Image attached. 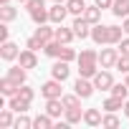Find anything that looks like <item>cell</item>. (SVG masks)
Returning <instances> with one entry per match:
<instances>
[{
    "mask_svg": "<svg viewBox=\"0 0 129 129\" xmlns=\"http://www.w3.org/2000/svg\"><path fill=\"white\" fill-rule=\"evenodd\" d=\"M61 84H63V81H58V79H51V81H46V84L41 86V96H43V99H61V96H63V89H61Z\"/></svg>",
    "mask_w": 129,
    "mask_h": 129,
    "instance_id": "6da1fadb",
    "label": "cell"
},
{
    "mask_svg": "<svg viewBox=\"0 0 129 129\" xmlns=\"http://www.w3.org/2000/svg\"><path fill=\"white\" fill-rule=\"evenodd\" d=\"M119 48H101L99 53V66L101 69H114L116 66V61H119Z\"/></svg>",
    "mask_w": 129,
    "mask_h": 129,
    "instance_id": "7a4b0ae2",
    "label": "cell"
},
{
    "mask_svg": "<svg viewBox=\"0 0 129 129\" xmlns=\"http://www.w3.org/2000/svg\"><path fill=\"white\" fill-rule=\"evenodd\" d=\"M71 28H74V33H76V38H91V23L84 18V15H76L74 18V23H71Z\"/></svg>",
    "mask_w": 129,
    "mask_h": 129,
    "instance_id": "3957f363",
    "label": "cell"
},
{
    "mask_svg": "<svg viewBox=\"0 0 129 129\" xmlns=\"http://www.w3.org/2000/svg\"><path fill=\"white\" fill-rule=\"evenodd\" d=\"M94 86H96L99 91H111V86H114V76H111V71H109V69H101V71L94 76Z\"/></svg>",
    "mask_w": 129,
    "mask_h": 129,
    "instance_id": "277c9868",
    "label": "cell"
},
{
    "mask_svg": "<svg viewBox=\"0 0 129 129\" xmlns=\"http://www.w3.org/2000/svg\"><path fill=\"white\" fill-rule=\"evenodd\" d=\"M74 91H76L81 99H89V96L96 91L94 79H84V76H79V79H76V84H74Z\"/></svg>",
    "mask_w": 129,
    "mask_h": 129,
    "instance_id": "5b68a950",
    "label": "cell"
},
{
    "mask_svg": "<svg viewBox=\"0 0 129 129\" xmlns=\"http://www.w3.org/2000/svg\"><path fill=\"white\" fill-rule=\"evenodd\" d=\"M91 41L96 46H109V25H101V23L91 25Z\"/></svg>",
    "mask_w": 129,
    "mask_h": 129,
    "instance_id": "8992f818",
    "label": "cell"
},
{
    "mask_svg": "<svg viewBox=\"0 0 129 129\" xmlns=\"http://www.w3.org/2000/svg\"><path fill=\"white\" fill-rule=\"evenodd\" d=\"M48 15H51V23L61 25L63 20H66V15H69V8H66V3H53V8H48Z\"/></svg>",
    "mask_w": 129,
    "mask_h": 129,
    "instance_id": "52a82bcc",
    "label": "cell"
},
{
    "mask_svg": "<svg viewBox=\"0 0 129 129\" xmlns=\"http://www.w3.org/2000/svg\"><path fill=\"white\" fill-rule=\"evenodd\" d=\"M69 74H71V69H69V61H61V58H56V63L51 66V76H53V79H58V81H66V79H69Z\"/></svg>",
    "mask_w": 129,
    "mask_h": 129,
    "instance_id": "ba28073f",
    "label": "cell"
},
{
    "mask_svg": "<svg viewBox=\"0 0 129 129\" xmlns=\"http://www.w3.org/2000/svg\"><path fill=\"white\" fill-rule=\"evenodd\" d=\"M18 56H20L18 46L13 41H3V46H0V58H3V61H15Z\"/></svg>",
    "mask_w": 129,
    "mask_h": 129,
    "instance_id": "9c48e42d",
    "label": "cell"
},
{
    "mask_svg": "<svg viewBox=\"0 0 129 129\" xmlns=\"http://www.w3.org/2000/svg\"><path fill=\"white\" fill-rule=\"evenodd\" d=\"M18 63H20L23 69H36V66H38V56H36V51H30V48L20 51V56H18Z\"/></svg>",
    "mask_w": 129,
    "mask_h": 129,
    "instance_id": "30bf717a",
    "label": "cell"
},
{
    "mask_svg": "<svg viewBox=\"0 0 129 129\" xmlns=\"http://www.w3.org/2000/svg\"><path fill=\"white\" fill-rule=\"evenodd\" d=\"M63 111H66V106H63V99H46V114H51L53 119H58Z\"/></svg>",
    "mask_w": 129,
    "mask_h": 129,
    "instance_id": "8fae6325",
    "label": "cell"
},
{
    "mask_svg": "<svg viewBox=\"0 0 129 129\" xmlns=\"http://www.w3.org/2000/svg\"><path fill=\"white\" fill-rule=\"evenodd\" d=\"M76 38V33H74V28H63V23L56 28V41L58 43H63V46H71V41Z\"/></svg>",
    "mask_w": 129,
    "mask_h": 129,
    "instance_id": "7c38bea8",
    "label": "cell"
},
{
    "mask_svg": "<svg viewBox=\"0 0 129 129\" xmlns=\"http://www.w3.org/2000/svg\"><path fill=\"white\" fill-rule=\"evenodd\" d=\"M25 71H28V69H23L20 63H18V66H13V69H8V74H5V76H8V79H13V81H15L18 86H23V84H25V76H28Z\"/></svg>",
    "mask_w": 129,
    "mask_h": 129,
    "instance_id": "4fadbf2b",
    "label": "cell"
},
{
    "mask_svg": "<svg viewBox=\"0 0 129 129\" xmlns=\"http://www.w3.org/2000/svg\"><path fill=\"white\" fill-rule=\"evenodd\" d=\"M8 106H10L13 111H18V114H25V111L30 109V101H25L23 96H18V94H15V96H10V101H8Z\"/></svg>",
    "mask_w": 129,
    "mask_h": 129,
    "instance_id": "5bb4252c",
    "label": "cell"
},
{
    "mask_svg": "<svg viewBox=\"0 0 129 129\" xmlns=\"http://www.w3.org/2000/svg\"><path fill=\"white\" fill-rule=\"evenodd\" d=\"M101 119H104V114L99 109H86L84 111V124H89V126H101Z\"/></svg>",
    "mask_w": 129,
    "mask_h": 129,
    "instance_id": "9a60e30c",
    "label": "cell"
},
{
    "mask_svg": "<svg viewBox=\"0 0 129 129\" xmlns=\"http://www.w3.org/2000/svg\"><path fill=\"white\" fill-rule=\"evenodd\" d=\"M18 89H20V86H18L13 79H8V76H5V79H0V94H3V96H15Z\"/></svg>",
    "mask_w": 129,
    "mask_h": 129,
    "instance_id": "2e32d148",
    "label": "cell"
},
{
    "mask_svg": "<svg viewBox=\"0 0 129 129\" xmlns=\"http://www.w3.org/2000/svg\"><path fill=\"white\" fill-rule=\"evenodd\" d=\"M84 18L91 23V25H96V23H101V8L94 3V5H86V10H84Z\"/></svg>",
    "mask_w": 129,
    "mask_h": 129,
    "instance_id": "e0dca14e",
    "label": "cell"
},
{
    "mask_svg": "<svg viewBox=\"0 0 129 129\" xmlns=\"http://www.w3.org/2000/svg\"><path fill=\"white\" fill-rule=\"evenodd\" d=\"M30 20H33L36 25H43V23H48V20H51V15H48V8L43 5V8H36V10H30Z\"/></svg>",
    "mask_w": 129,
    "mask_h": 129,
    "instance_id": "ac0fdd59",
    "label": "cell"
},
{
    "mask_svg": "<svg viewBox=\"0 0 129 129\" xmlns=\"http://www.w3.org/2000/svg\"><path fill=\"white\" fill-rule=\"evenodd\" d=\"M56 124H53V116L51 114H38L36 119H33V129H53Z\"/></svg>",
    "mask_w": 129,
    "mask_h": 129,
    "instance_id": "d6986e66",
    "label": "cell"
},
{
    "mask_svg": "<svg viewBox=\"0 0 129 129\" xmlns=\"http://www.w3.org/2000/svg\"><path fill=\"white\" fill-rule=\"evenodd\" d=\"M124 101H126V99H119V96H114V94H111V96L101 104V109H104V111H119V109L124 106Z\"/></svg>",
    "mask_w": 129,
    "mask_h": 129,
    "instance_id": "ffe728a7",
    "label": "cell"
},
{
    "mask_svg": "<svg viewBox=\"0 0 129 129\" xmlns=\"http://www.w3.org/2000/svg\"><path fill=\"white\" fill-rule=\"evenodd\" d=\"M96 74H99V63H79V76L94 79Z\"/></svg>",
    "mask_w": 129,
    "mask_h": 129,
    "instance_id": "44dd1931",
    "label": "cell"
},
{
    "mask_svg": "<svg viewBox=\"0 0 129 129\" xmlns=\"http://www.w3.org/2000/svg\"><path fill=\"white\" fill-rule=\"evenodd\" d=\"M18 18V10L8 3V5H0V20H3V23H13Z\"/></svg>",
    "mask_w": 129,
    "mask_h": 129,
    "instance_id": "7402d4cb",
    "label": "cell"
},
{
    "mask_svg": "<svg viewBox=\"0 0 129 129\" xmlns=\"http://www.w3.org/2000/svg\"><path fill=\"white\" fill-rule=\"evenodd\" d=\"M111 13H114L116 18H126V15H129V0H114Z\"/></svg>",
    "mask_w": 129,
    "mask_h": 129,
    "instance_id": "603a6c76",
    "label": "cell"
},
{
    "mask_svg": "<svg viewBox=\"0 0 129 129\" xmlns=\"http://www.w3.org/2000/svg\"><path fill=\"white\" fill-rule=\"evenodd\" d=\"M36 36H38L43 43H48V41H53V38H56V28H48V25L43 23V25H38V28H36Z\"/></svg>",
    "mask_w": 129,
    "mask_h": 129,
    "instance_id": "cb8c5ba5",
    "label": "cell"
},
{
    "mask_svg": "<svg viewBox=\"0 0 129 129\" xmlns=\"http://www.w3.org/2000/svg\"><path fill=\"white\" fill-rule=\"evenodd\" d=\"M63 116H66L69 124H79V121H84V111H81V106H76V109H66V111H63Z\"/></svg>",
    "mask_w": 129,
    "mask_h": 129,
    "instance_id": "d4e9b609",
    "label": "cell"
},
{
    "mask_svg": "<svg viewBox=\"0 0 129 129\" xmlns=\"http://www.w3.org/2000/svg\"><path fill=\"white\" fill-rule=\"evenodd\" d=\"M66 8H69V13L76 18V15H84V10H86V3H84V0H69V3H66Z\"/></svg>",
    "mask_w": 129,
    "mask_h": 129,
    "instance_id": "484cf974",
    "label": "cell"
},
{
    "mask_svg": "<svg viewBox=\"0 0 129 129\" xmlns=\"http://www.w3.org/2000/svg\"><path fill=\"white\" fill-rule=\"evenodd\" d=\"M79 63H99V53L96 51H91V48H86V51H81L79 53V58H76Z\"/></svg>",
    "mask_w": 129,
    "mask_h": 129,
    "instance_id": "4316f807",
    "label": "cell"
},
{
    "mask_svg": "<svg viewBox=\"0 0 129 129\" xmlns=\"http://www.w3.org/2000/svg\"><path fill=\"white\" fill-rule=\"evenodd\" d=\"M13 124H15V119H13V109L8 106V109L0 111V126H3V129H10Z\"/></svg>",
    "mask_w": 129,
    "mask_h": 129,
    "instance_id": "83f0119b",
    "label": "cell"
},
{
    "mask_svg": "<svg viewBox=\"0 0 129 129\" xmlns=\"http://www.w3.org/2000/svg\"><path fill=\"white\" fill-rule=\"evenodd\" d=\"M121 33H124V28L109 25V46H119V43H121Z\"/></svg>",
    "mask_w": 129,
    "mask_h": 129,
    "instance_id": "f1b7e54d",
    "label": "cell"
},
{
    "mask_svg": "<svg viewBox=\"0 0 129 129\" xmlns=\"http://www.w3.org/2000/svg\"><path fill=\"white\" fill-rule=\"evenodd\" d=\"M61 46H63V43H58V41L53 38V41H48V43H46L43 53H46V56H51V58H58V53H61Z\"/></svg>",
    "mask_w": 129,
    "mask_h": 129,
    "instance_id": "f546056e",
    "label": "cell"
},
{
    "mask_svg": "<svg viewBox=\"0 0 129 129\" xmlns=\"http://www.w3.org/2000/svg\"><path fill=\"white\" fill-rule=\"evenodd\" d=\"M61 99H63V106H66V109H76V106H81V96H79V94H63Z\"/></svg>",
    "mask_w": 129,
    "mask_h": 129,
    "instance_id": "4dcf8cb0",
    "label": "cell"
},
{
    "mask_svg": "<svg viewBox=\"0 0 129 129\" xmlns=\"http://www.w3.org/2000/svg\"><path fill=\"white\" fill-rule=\"evenodd\" d=\"M58 58H61V61H69V63H71V61H76V58H79V53H76L71 46H61V53H58Z\"/></svg>",
    "mask_w": 129,
    "mask_h": 129,
    "instance_id": "1f68e13d",
    "label": "cell"
},
{
    "mask_svg": "<svg viewBox=\"0 0 129 129\" xmlns=\"http://www.w3.org/2000/svg\"><path fill=\"white\" fill-rule=\"evenodd\" d=\"M101 126H106V129L119 126V116H116L114 111H106V114H104V119H101Z\"/></svg>",
    "mask_w": 129,
    "mask_h": 129,
    "instance_id": "d6a6232c",
    "label": "cell"
},
{
    "mask_svg": "<svg viewBox=\"0 0 129 129\" xmlns=\"http://www.w3.org/2000/svg\"><path fill=\"white\" fill-rule=\"evenodd\" d=\"M111 94L119 96V99H129V86L126 84H114L111 86Z\"/></svg>",
    "mask_w": 129,
    "mask_h": 129,
    "instance_id": "836d02e7",
    "label": "cell"
},
{
    "mask_svg": "<svg viewBox=\"0 0 129 129\" xmlns=\"http://www.w3.org/2000/svg\"><path fill=\"white\" fill-rule=\"evenodd\" d=\"M25 48H30V51H41V48H46V43H43L38 36H30V38L25 41Z\"/></svg>",
    "mask_w": 129,
    "mask_h": 129,
    "instance_id": "e575fe53",
    "label": "cell"
},
{
    "mask_svg": "<svg viewBox=\"0 0 129 129\" xmlns=\"http://www.w3.org/2000/svg\"><path fill=\"white\" fill-rule=\"evenodd\" d=\"M15 129H33V119H28L25 114H20L18 119H15V124H13Z\"/></svg>",
    "mask_w": 129,
    "mask_h": 129,
    "instance_id": "d590c367",
    "label": "cell"
},
{
    "mask_svg": "<svg viewBox=\"0 0 129 129\" xmlns=\"http://www.w3.org/2000/svg\"><path fill=\"white\" fill-rule=\"evenodd\" d=\"M114 69H119L121 74H129V56H126V53L119 56V61H116V66H114Z\"/></svg>",
    "mask_w": 129,
    "mask_h": 129,
    "instance_id": "8d00e7d4",
    "label": "cell"
},
{
    "mask_svg": "<svg viewBox=\"0 0 129 129\" xmlns=\"http://www.w3.org/2000/svg\"><path fill=\"white\" fill-rule=\"evenodd\" d=\"M18 96H23L25 101H33V96H36V91H33L30 86H25V84H23V86L18 89Z\"/></svg>",
    "mask_w": 129,
    "mask_h": 129,
    "instance_id": "74e56055",
    "label": "cell"
},
{
    "mask_svg": "<svg viewBox=\"0 0 129 129\" xmlns=\"http://www.w3.org/2000/svg\"><path fill=\"white\" fill-rule=\"evenodd\" d=\"M46 3H43V0H28V3H25V8H28V13L30 10H36V8H43Z\"/></svg>",
    "mask_w": 129,
    "mask_h": 129,
    "instance_id": "f35d334b",
    "label": "cell"
},
{
    "mask_svg": "<svg viewBox=\"0 0 129 129\" xmlns=\"http://www.w3.org/2000/svg\"><path fill=\"white\" fill-rule=\"evenodd\" d=\"M119 53H126V56H129V36L121 38V43H119Z\"/></svg>",
    "mask_w": 129,
    "mask_h": 129,
    "instance_id": "ab89813d",
    "label": "cell"
},
{
    "mask_svg": "<svg viewBox=\"0 0 129 129\" xmlns=\"http://www.w3.org/2000/svg\"><path fill=\"white\" fill-rule=\"evenodd\" d=\"M94 3H96L101 10H106V8H111V5H114V0H94Z\"/></svg>",
    "mask_w": 129,
    "mask_h": 129,
    "instance_id": "60d3db41",
    "label": "cell"
},
{
    "mask_svg": "<svg viewBox=\"0 0 129 129\" xmlns=\"http://www.w3.org/2000/svg\"><path fill=\"white\" fill-rule=\"evenodd\" d=\"M0 41H8V23L0 25Z\"/></svg>",
    "mask_w": 129,
    "mask_h": 129,
    "instance_id": "b9f144b4",
    "label": "cell"
},
{
    "mask_svg": "<svg viewBox=\"0 0 129 129\" xmlns=\"http://www.w3.org/2000/svg\"><path fill=\"white\" fill-rule=\"evenodd\" d=\"M121 28H124V33L129 36V15H126V18H121Z\"/></svg>",
    "mask_w": 129,
    "mask_h": 129,
    "instance_id": "7bdbcfd3",
    "label": "cell"
},
{
    "mask_svg": "<svg viewBox=\"0 0 129 129\" xmlns=\"http://www.w3.org/2000/svg\"><path fill=\"white\" fill-rule=\"evenodd\" d=\"M124 114H126V116H129V99H126V101H124Z\"/></svg>",
    "mask_w": 129,
    "mask_h": 129,
    "instance_id": "ee69618b",
    "label": "cell"
},
{
    "mask_svg": "<svg viewBox=\"0 0 129 129\" xmlns=\"http://www.w3.org/2000/svg\"><path fill=\"white\" fill-rule=\"evenodd\" d=\"M8 3H10V0H0V5H8Z\"/></svg>",
    "mask_w": 129,
    "mask_h": 129,
    "instance_id": "f6af8a7d",
    "label": "cell"
},
{
    "mask_svg": "<svg viewBox=\"0 0 129 129\" xmlns=\"http://www.w3.org/2000/svg\"><path fill=\"white\" fill-rule=\"evenodd\" d=\"M53 3H69V0H53Z\"/></svg>",
    "mask_w": 129,
    "mask_h": 129,
    "instance_id": "bcb514c9",
    "label": "cell"
},
{
    "mask_svg": "<svg viewBox=\"0 0 129 129\" xmlns=\"http://www.w3.org/2000/svg\"><path fill=\"white\" fill-rule=\"evenodd\" d=\"M124 84H126V86H129V74H126V81H124Z\"/></svg>",
    "mask_w": 129,
    "mask_h": 129,
    "instance_id": "7dc6e473",
    "label": "cell"
},
{
    "mask_svg": "<svg viewBox=\"0 0 129 129\" xmlns=\"http://www.w3.org/2000/svg\"><path fill=\"white\" fill-rule=\"evenodd\" d=\"M18 3H23V5H25V3H28V0H18Z\"/></svg>",
    "mask_w": 129,
    "mask_h": 129,
    "instance_id": "c3c4849f",
    "label": "cell"
}]
</instances>
